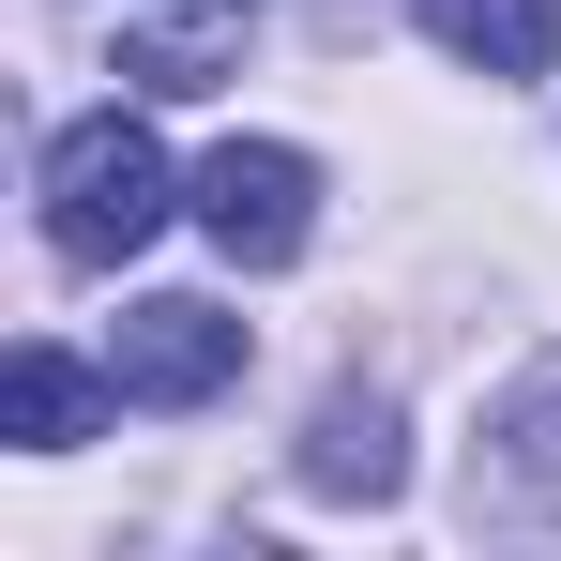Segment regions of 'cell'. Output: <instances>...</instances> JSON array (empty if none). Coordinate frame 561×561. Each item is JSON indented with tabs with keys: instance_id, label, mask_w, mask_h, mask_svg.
<instances>
[{
	"instance_id": "cell-3",
	"label": "cell",
	"mask_w": 561,
	"mask_h": 561,
	"mask_svg": "<svg viewBox=\"0 0 561 561\" xmlns=\"http://www.w3.org/2000/svg\"><path fill=\"white\" fill-rule=\"evenodd\" d=\"M106 379H122L137 410H197V394L243 379V319H228V304H137V319L106 334Z\"/></svg>"
},
{
	"instance_id": "cell-4",
	"label": "cell",
	"mask_w": 561,
	"mask_h": 561,
	"mask_svg": "<svg viewBox=\"0 0 561 561\" xmlns=\"http://www.w3.org/2000/svg\"><path fill=\"white\" fill-rule=\"evenodd\" d=\"M106 394H122V379H92L77 350H46V334H31V350L0 365V425H15V456H77Z\"/></svg>"
},
{
	"instance_id": "cell-2",
	"label": "cell",
	"mask_w": 561,
	"mask_h": 561,
	"mask_svg": "<svg viewBox=\"0 0 561 561\" xmlns=\"http://www.w3.org/2000/svg\"><path fill=\"white\" fill-rule=\"evenodd\" d=\"M197 228H213V259L274 274V259H304V228H319V168H304L288 137H228V152L197 168Z\"/></svg>"
},
{
	"instance_id": "cell-7",
	"label": "cell",
	"mask_w": 561,
	"mask_h": 561,
	"mask_svg": "<svg viewBox=\"0 0 561 561\" xmlns=\"http://www.w3.org/2000/svg\"><path fill=\"white\" fill-rule=\"evenodd\" d=\"M501 485H516L531 516H561V365H531L501 394Z\"/></svg>"
},
{
	"instance_id": "cell-1",
	"label": "cell",
	"mask_w": 561,
	"mask_h": 561,
	"mask_svg": "<svg viewBox=\"0 0 561 561\" xmlns=\"http://www.w3.org/2000/svg\"><path fill=\"white\" fill-rule=\"evenodd\" d=\"M152 228H168V152H152V122H122V106L61 122V137H46V243H61L77 274H122Z\"/></svg>"
},
{
	"instance_id": "cell-8",
	"label": "cell",
	"mask_w": 561,
	"mask_h": 561,
	"mask_svg": "<svg viewBox=\"0 0 561 561\" xmlns=\"http://www.w3.org/2000/svg\"><path fill=\"white\" fill-rule=\"evenodd\" d=\"M228 15H243V0H197L168 31H122V77H137V92H213V77H228Z\"/></svg>"
},
{
	"instance_id": "cell-5",
	"label": "cell",
	"mask_w": 561,
	"mask_h": 561,
	"mask_svg": "<svg viewBox=\"0 0 561 561\" xmlns=\"http://www.w3.org/2000/svg\"><path fill=\"white\" fill-rule=\"evenodd\" d=\"M425 31L456 46L470 77H547V46H561V0H425Z\"/></svg>"
},
{
	"instance_id": "cell-6",
	"label": "cell",
	"mask_w": 561,
	"mask_h": 561,
	"mask_svg": "<svg viewBox=\"0 0 561 561\" xmlns=\"http://www.w3.org/2000/svg\"><path fill=\"white\" fill-rule=\"evenodd\" d=\"M304 470H319L334 501H379V485H394V410H379V394H319V440H304Z\"/></svg>"
}]
</instances>
